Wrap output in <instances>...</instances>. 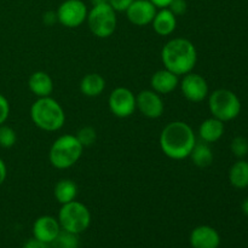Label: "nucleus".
Here are the masks:
<instances>
[{
    "label": "nucleus",
    "instance_id": "obj_3",
    "mask_svg": "<svg viewBox=\"0 0 248 248\" xmlns=\"http://www.w3.org/2000/svg\"><path fill=\"white\" fill-rule=\"evenodd\" d=\"M31 118L36 127L47 132L58 131L65 123V114L61 104L51 97H41L33 103Z\"/></svg>",
    "mask_w": 248,
    "mask_h": 248
},
{
    "label": "nucleus",
    "instance_id": "obj_20",
    "mask_svg": "<svg viewBox=\"0 0 248 248\" xmlns=\"http://www.w3.org/2000/svg\"><path fill=\"white\" fill-rule=\"evenodd\" d=\"M78 196V186L72 179H61L55 186V198L61 205L74 201Z\"/></svg>",
    "mask_w": 248,
    "mask_h": 248
},
{
    "label": "nucleus",
    "instance_id": "obj_14",
    "mask_svg": "<svg viewBox=\"0 0 248 248\" xmlns=\"http://www.w3.org/2000/svg\"><path fill=\"white\" fill-rule=\"evenodd\" d=\"M190 245L193 248H218L220 245V236L215 228L200 225L191 232Z\"/></svg>",
    "mask_w": 248,
    "mask_h": 248
},
{
    "label": "nucleus",
    "instance_id": "obj_11",
    "mask_svg": "<svg viewBox=\"0 0 248 248\" xmlns=\"http://www.w3.org/2000/svg\"><path fill=\"white\" fill-rule=\"evenodd\" d=\"M136 104L137 109L145 116L149 119H157L164 113V102L160 97L159 93H156L153 90H144L140 91L136 96Z\"/></svg>",
    "mask_w": 248,
    "mask_h": 248
},
{
    "label": "nucleus",
    "instance_id": "obj_35",
    "mask_svg": "<svg viewBox=\"0 0 248 248\" xmlns=\"http://www.w3.org/2000/svg\"><path fill=\"white\" fill-rule=\"evenodd\" d=\"M109 0H91L92 2V6L93 5H98V4H104V2H108Z\"/></svg>",
    "mask_w": 248,
    "mask_h": 248
},
{
    "label": "nucleus",
    "instance_id": "obj_13",
    "mask_svg": "<svg viewBox=\"0 0 248 248\" xmlns=\"http://www.w3.org/2000/svg\"><path fill=\"white\" fill-rule=\"evenodd\" d=\"M58 219L52 216H41L33 224V237L50 245L61 232Z\"/></svg>",
    "mask_w": 248,
    "mask_h": 248
},
{
    "label": "nucleus",
    "instance_id": "obj_21",
    "mask_svg": "<svg viewBox=\"0 0 248 248\" xmlns=\"http://www.w3.org/2000/svg\"><path fill=\"white\" fill-rule=\"evenodd\" d=\"M189 156L193 160L194 165L200 169L208 167L213 162L212 149L206 142H196Z\"/></svg>",
    "mask_w": 248,
    "mask_h": 248
},
{
    "label": "nucleus",
    "instance_id": "obj_30",
    "mask_svg": "<svg viewBox=\"0 0 248 248\" xmlns=\"http://www.w3.org/2000/svg\"><path fill=\"white\" fill-rule=\"evenodd\" d=\"M22 248H48V245L40 241V240L35 239V237H33V239H29L28 241L24 242L23 247Z\"/></svg>",
    "mask_w": 248,
    "mask_h": 248
},
{
    "label": "nucleus",
    "instance_id": "obj_4",
    "mask_svg": "<svg viewBox=\"0 0 248 248\" xmlns=\"http://www.w3.org/2000/svg\"><path fill=\"white\" fill-rule=\"evenodd\" d=\"M84 147L77 136L64 135L58 137L51 145L48 159L51 165L58 170H65L77 164L82 155Z\"/></svg>",
    "mask_w": 248,
    "mask_h": 248
},
{
    "label": "nucleus",
    "instance_id": "obj_9",
    "mask_svg": "<svg viewBox=\"0 0 248 248\" xmlns=\"http://www.w3.org/2000/svg\"><path fill=\"white\" fill-rule=\"evenodd\" d=\"M108 106L111 114L121 119L128 118L137 109L136 96L126 87H116L109 96Z\"/></svg>",
    "mask_w": 248,
    "mask_h": 248
},
{
    "label": "nucleus",
    "instance_id": "obj_29",
    "mask_svg": "<svg viewBox=\"0 0 248 248\" xmlns=\"http://www.w3.org/2000/svg\"><path fill=\"white\" fill-rule=\"evenodd\" d=\"M135 0H109L108 4L110 5L115 12H126L130 5Z\"/></svg>",
    "mask_w": 248,
    "mask_h": 248
},
{
    "label": "nucleus",
    "instance_id": "obj_31",
    "mask_svg": "<svg viewBox=\"0 0 248 248\" xmlns=\"http://www.w3.org/2000/svg\"><path fill=\"white\" fill-rule=\"evenodd\" d=\"M43 22L46 26H53L56 22H58L56 11H46L45 14L43 15Z\"/></svg>",
    "mask_w": 248,
    "mask_h": 248
},
{
    "label": "nucleus",
    "instance_id": "obj_16",
    "mask_svg": "<svg viewBox=\"0 0 248 248\" xmlns=\"http://www.w3.org/2000/svg\"><path fill=\"white\" fill-rule=\"evenodd\" d=\"M152 24L156 34L161 36H167L173 33L176 29L177 17L172 14L171 10L165 7V9H160V11H156Z\"/></svg>",
    "mask_w": 248,
    "mask_h": 248
},
{
    "label": "nucleus",
    "instance_id": "obj_6",
    "mask_svg": "<svg viewBox=\"0 0 248 248\" xmlns=\"http://www.w3.org/2000/svg\"><path fill=\"white\" fill-rule=\"evenodd\" d=\"M211 114L213 118L223 123L232 121L239 116L241 111V102L235 92L228 89H218L210 94L208 99Z\"/></svg>",
    "mask_w": 248,
    "mask_h": 248
},
{
    "label": "nucleus",
    "instance_id": "obj_12",
    "mask_svg": "<svg viewBox=\"0 0 248 248\" xmlns=\"http://www.w3.org/2000/svg\"><path fill=\"white\" fill-rule=\"evenodd\" d=\"M157 7L149 0H135L126 10L128 21L138 27L148 26L156 15Z\"/></svg>",
    "mask_w": 248,
    "mask_h": 248
},
{
    "label": "nucleus",
    "instance_id": "obj_17",
    "mask_svg": "<svg viewBox=\"0 0 248 248\" xmlns=\"http://www.w3.org/2000/svg\"><path fill=\"white\" fill-rule=\"evenodd\" d=\"M28 87L38 98L50 97L53 91V81L45 72H35L28 80Z\"/></svg>",
    "mask_w": 248,
    "mask_h": 248
},
{
    "label": "nucleus",
    "instance_id": "obj_10",
    "mask_svg": "<svg viewBox=\"0 0 248 248\" xmlns=\"http://www.w3.org/2000/svg\"><path fill=\"white\" fill-rule=\"evenodd\" d=\"M182 93L193 103L202 102L208 96V84L203 77L196 73H188L183 77L181 84Z\"/></svg>",
    "mask_w": 248,
    "mask_h": 248
},
{
    "label": "nucleus",
    "instance_id": "obj_32",
    "mask_svg": "<svg viewBox=\"0 0 248 248\" xmlns=\"http://www.w3.org/2000/svg\"><path fill=\"white\" fill-rule=\"evenodd\" d=\"M7 176V169H6V165H5L4 160L0 157V186L5 182Z\"/></svg>",
    "mask_w": 248,
    "mask_h": 248
},
{
    "label": "nucleus",
    "instance_id": "obj_33",
    "mask_svg": "<svg viewBox=\"0 0 248 248\" xmlns=\"http://www.w3.org/2000/svg\"><path fill=\"white\" fill-rule=\"evenodd\" d=\"M149 1H152L157 9H165V7H169L172 0H149Z\"/></svg>",
    "mask_w": 248,
    "mask_h": 248
},
{
    "label": "nucleus",
    "instance_id": "obj_18",
    "mask_svg": "<svg viewBox=\"0 0 248 248\" xmlns=\"http://www.w3.org/2000/svg\"><path fill=\"white\" fill-rule=\"evenodd\" d=\"M224 123L220 121L217 118H210L206 119L202 124H201L200 128H199V136H200L201 140L206 143H215L218 140H220L224 133Z\"/></svg>",
    "mask_w": 248,
    "mask_h": 248
},
{
    "label": "nucleus",
    "instance_id": "obj_34",
    "mask_svg": "<svg viewBox=\"0 0 248 248\" xmlns=\"http://www.w3.org/2000/svg\"><path fill=\"white\" fill-rule=\"evenodd\" d=\"M241 207H242V212H244L246 216H248V198L245 199L244 202H242Z\"/></svg>",
    "mask_w": 248,
    "mask_h": 248
},
{
    "label": "nucleus",
    "instance_id": "obj_23",
    "mask_svg": "<svg viewBox=\"0 0 248 248\" xmlns=\"http://www.w3.org/2000/svg\"><path fill=\"white\" fill-rule=\"evenodd\" d=\"M51 248H79V237L65 230H61L55 240L48 245Z\"/></svg>",
    "mask_w": 248,
    "mask_h": 248
},
{
    "label": "nucleus",
    "instance_id": "obj_26",
    "mask_svg": "<svg viewBox=\"0 0 248 248\" xmlns=\"http://www.w3.org/2000/svg\"><path fill=\"white\" fill-rule=\"evenodd\" d=\"M230 149L232 153L239 159H244L248 154V140L247 138L242 137V136H237L232 140L230 144Z\"/></svg>",
    "mask_w": 248,
    "mask_h": 248
},
{
    "label": "nucleus",
    "instance_id": "obj_5",
    "mask_svg": "<svg viewBox=\"0 0 248 248\" xmlns=\"http://www.w3.org/2000/svg\"><path fill=\"white\" fill-rule=\"evenodd\" d=\"M61 229L72 234H81L91 224V213L84 203L70 201L61 207L58 213Z\"/></svg>",
    "mask_w": 248,
    "mask_h": 248
},
{
    "label": "nucleus",
    "instance_id": "obj_24",
    "mask_svg": "<svg viewBox=\"0 0 248 248\" xmlns=\"http://www.w3.org/2000/svg\"><path fill=\"white\" fill-rule=\"evenodd\" d=\"M17 136L12 127L6 125H0V147L9 149L16 144Z\"/></svg>",
    "mask_w": 248,
    "mask_h": 248
},
{
    "label": "nucleus",
    "instance_id": "obj_7",
    "mask_svg": "<svg viewBox=\"0 0 248 248\" xmlns=\"http://www.w3.org/2000/svg\"><path fill=\"white\" fill-rule=\"evenodd\" d=\"M86 21L91 33L101 39L113 35L118 23L116 12L108 2L93 5L87 14Z\"/></svg>",
    "mask_w": 248,
    "mask_h": 248
},
{
    "label": "nucleus",
    "instance_id": "obj_19",
    "mask_svg": "<svg viewBox=\"0 0 248 248\" xmlns=\"http://www.w3.org/2000/svg\"><path fill=\"white\" fill-rule=\"evenodd\" d=\"M106 89V80L98 73L86 74L80 81V91L86 97H98Z\"/></svg>",
    "mask_w": 248,
    "mask_h": 248
},
{
    "label": "nucleus",
    "instance_id": "obj_22",
    "mask_svg": "<svg viewBox=\"0 0 248 248\" xmlns=\"http://www.w3.org/2000/svg\"><path fill=\"white\" fill-rule=\"evenodd\" d=\"M229 181L236 189H245L248 186V162L240 159L229 170Z\"/></svg>",
    "mask_w": 248,
    "mask_h": 248
},
{
    "label": "nucleus",
    "instance_id": "obj_25",
    "mask_svg": "<svg viewBox=\"0 0 248 248\" xmlns=\"http://www.w3.org/2000/svg\"><path fill=\"white\" fill-rule=\"evenodd\" d=\"M78 140L81 143V145L84 148L91 147V145L94 144L97 140V133L96 130L91 126H85V127H81L79 131H78L77 135Z\"/></svg>",
    "mask_w": 248,
    "mask_h": 248
},
{
    "label": "nucleus",
    "instance_id": "obj_27",
    "mask_svg": "<svg viewBox=\"0 0 248 248\" xmlns=\"http://www.w3.org/2000/svg\"><path fill=\"white\" fill-rule=\"evenodd\" d=\"M167 9L171 10V12L176 17L183 16L188 10V4H186V0H172Z\"/></svg>",
    "mask_w": 248,
    "mask_h": 248
},
{
    "label": "nucleus",
    "instance_id": "obj_8",
    "mask_svg": "<svg viewBox=\"0 0 248 248\" xmlns=\"http://www.w3.org/2000/svg\"><path fill=\"white\" fill-rule=\"evenodd\" d=\"M57 19L67 28H77L87 18L89 10L82 0H65L58 6Z\"/></svg>",
    "mask_w": 248,
    "mask_h": 248
},
{
    "label": "nucleus",
    "instance_id": "obj_1",
    "mask_svg": "<svg viewBox=\"0 0 248 248\" xmlns=\"http://www.w3.org/2000/svg\"><path fill=\"white\" fill-rule=\"evenodd\" d=\"M196 143L193 128L184 121L167 124L160 135V147L170 159L183 160L190 155Z\"/></svg>",
    "mask_w": 248,
    "mask_h": 248
},
{
    "label": "nucleus",
    "instance_id": "obj_2",
    "mask_svg": "<svg viewBox=\"0 0 248 248\" xmlns=\"http://www.w3.org/2000/svg\"><path fill=\"white\" fill-rule=\"evenodd\" d=\"M161 60L165 68L176 75L190 73L198 62V51L190 40L174 38L165 44L161 51Z\"/></svg>",
    "mask_w": 248,
    "mask_h": 248
},
{
    "label": "nucleus",
    "instance_id": "obj_15",
    "mask_svg": "<svg viewBox=\"0 0 248 248\" xmlns=\"http://www.w3.org/2000/svg\"><path fill=\"white\" fill-rule=\"evenodd\" d=\"M179 84V78L174 73H172L169 69L157 70L153 74L150 79V85H152L153 91H155L159 94H167L171 93L172 91L177 89Z\"/></svg>",
    "mask_w": 248,
    "mask_h": 248
},
{
    "label": "nucleus",
    "instance_id": "obj_28",
    "mask_svg": "<svg viewBox=\"0 0 248 248\" xmlns=\"http://www.w3.org/2000/svg\"><path fill=\"white\" fill-rule=\"evenodd\" d=\"M10 115V103L4 94L0 93V125H4Z\"/></svg>",
    "mask_w": 248,
    "mask_h": 248
}]
</instances>
